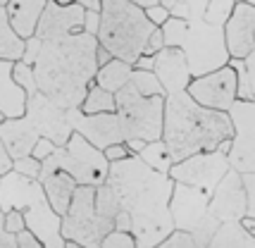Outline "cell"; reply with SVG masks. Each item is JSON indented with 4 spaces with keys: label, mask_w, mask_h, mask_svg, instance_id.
I'll return each instance as SVG.
<instances>
[{
    "label": "cell",
    "mask_w": 255,
    "mask_h": 248,
    "mask_svg": "<svg viewBox=\"0 0 255 248\" xmlns=\"http://www.w3.org/2000/svg\"><path fill=\"white\" fill-rule=\"evenodd\" d=\"M246 191V220H255V174H241Z\"/></svg>",
    "instance_id": "37"
},
{
    "label": "cell",
    "mask_w": 255,
    "mask_h": 248,
    "mask_svg": "<svg viewBox=\"0 0 255 248\" xmlns=\"http://www.w3.org/2000/svg\"><path fill=\"white\" fill-rule=\"evenodd\" d=\"M38 181H41V186H43L45 198H48L50 208H53L60 217H65V213L69 210V203H72V196H74L79 184L72 179L67 172L43 169V167H41Z\"/></svg>",
    "instance_id": "20"
},
{
    "label": "cell",
    "mask_w": 255,
    "mask_h": 248,
    "mask_svg": "<svg viewBox=\"0 0 255 248\" xmlns=\"http://www.w3.org/2000/svg\"><path fill=\"white\" fill-rule=\"evenodd\" d=\"M65 248H84V246H79V244H74V241H65Z\"/></svg>",
    "instance_id": "53"
},
{
    "label": "cell",
    "mask_w": 255,
    "mask_h": 248,
    "mask_svg": "<svg viewBox=\"0 0 255 248\" xmlns=\"http://www.w3.org/2000/svg\"><path fill=\"white\" fill-rule=\"evenodd\" d=\"M110 60H112L110 53H108L105 48H100V45H98V50H96V62H98V67H105Z\"/></svg>",
    "instance_id": "48"
},
{
    "label": "cell",
    "mask_w": 255,
    "mask_h": 248,
    "mask_svg": "<svg viewBox=\"0 0 255 248\" xmlns=\"http://www.w3.org/2000/svg\"><path fill=\"white\" fill-rule=\"evenodd\" d=\"M12 79L17 81V86H22L26 91V98L33 96V93H38V86H36V79H33V67L24 65L22 60L12 65Z\"/></svg>",
    "instance_id": "33"
},
{
    "label": "cell",
    "mask_w": 255,
    "mask_h": 248,
    "mask_svg": "<svg viewBox=\"0 0 255 248\" xmlns=\"http://www.w3.org/2000/svg\"><path fill=\"white\" fill-rule=\"evenodd\" d=\"M0 248H17V237L5 229V213L0 210Z\"/></svg>",
    "instance_id": "45"
},
{
    "label": "cell",
    "mask_w": 255,
    "mask_h": 248,
    "mask_svg": "<svg viewBox=\"0 0 255 248\" xmlns=\"http://www.w3.org/2000/svg\"><path fill=\"white\" fill-rule=\"evenodd\" d=\"M55 143L53 141H48V138H38L36 141V146H33L31 150V158L33 160H38V162H43V160H48L53 153H55Z\"/></svg>",
    "instance_id": "40"
},
{
    "label": "cell",
    "mask_w": 255,
    "mask_h": 248,
    "mask_svg": "<svg viewBox=\"0 0 255 248\" xmlns=\"http://www.w3.org/2000/svg\"><path fill=\"white\" fill-rule=\"evenodd\" d=\"M208 248H255V237L244 227V222H222Z\"/></svg>",
    "instance_id": "23"
},
{
    "label": "cell",
    "mask_w": 255,
    "mask_h": 248,
    "mask_svg": "<svg viewBox=\"0 0 255 248\" xmlns=\"http://www.w3.org/2000/svg\"><path fill=\"white\" fill-rule=\"evenodd\" d=\"M67 122L72 126V131L81 134L93 148L105 150L110 146L124 143L122 126L115 113H103V115H84L79 108L67 110Z\"/></svg>",
    "instance_id": "15"
},
{
    "label": "cell",
    "mask_w": 255,
    "mask_h": 248,
    "mask_svg": "<svg viewBox=\"0 0 255 248\" xmlns=\"http://www.w3.org/2000/svg\"><path fill=\"white\" fill-rule=\"evenodd\" d=\"M77 5H81L84 10H93V12H100V0H74Z\"/></svg>",
    "instance_id": "49"
},
{
    "label": "cell",
    "mask_w": 255,
    "mask_h": 248,
    "mask_svg": "<svg viewBox=\"0 0 255 248\" xmlns=\"http://www.w3.org/2000/svg\"><path fill=\"white\" fill-rule=\"evenodd\" d=\"M234 126L229 113L208 110L191 98L186 91L165 96V122H162V141H165L174 165L181 160L210 153L232 141Z\"/></svg>",
    "instance_id": "3"
},
{
    "label": "cell",
    "mask_w": 255,
    "mask_h": 248,
    "mask_svg": "<svg viewBox=\"0 0 255 248\" xmlns=\"http://www.w3.org/2000/svg\"><path fill=\"white\" fill-rule=\"evenodd\" d=\"M45 2H48V0H45Z\"/></svg>",
    "instance_id": "58"
},
{
    "label": "cell",
    "mask_w": 255,
    "mask_h": 248,
    "mask_svg": "<svg viewBox=\"0 0 255 248\" xmlns=\"http://www.w3.org/2000/svg\"><path fill=\"white\" fill-rule=\"evenodd\" d=\"M98 29H100V12H93V10H86L84 12V34L89 36H98Z\"/></svg>",
    "instance_id": "42"
},
{
    "label": "cell",
    "mask_w": 255,
    "mask_h": 248,
    "mask_svg": "<svg viewBox=\"0 0 255 248\" xmlns=\"http://www.w3.org/2000/svg\"><path fill=\"white\" fill-rule=\"evenodd\" d=\"M208 2H210V0H177V5L169 10V14L177 17V19L196 22V19H203V17H205Z\"/></svg>",
    "instance_id": "30"
},
{
    "label": "cell",
    "mask_w": 255,
    "mask_h": 248,
    "mask_svg": "<svg viewBox=\"0 0 255 248\" xmlns=\"http://www.w3.org/2000/svg\"><path fill=\"white\" fill-rule=\"evenodd\" d=\"M100 248H136V239L129 232H120V229H112L108 237L103 239Z\"/></svg>",
    "instance_id": "35"
},
{
    "label": "cell",
    "mask_w": 255,
    "mask_h": 248,
    "mask_svg": "<svg viewBox=\"0 0 255 248\" xmlns=\"http://www.w3.org/2000/svg\"><path fill=\"white\" fill-rule=\"evenodd\" d=\"M96 213L108 220V222H115L117 215H120V203H117V196L108 184H100L96 189Z\"/></svg>",
    "instance_id": "29"
},
{
    "label": "cell",
    "mask_w": 255,
    "mask_h": 248,
    "mask_svg": "<svg viewBox=\"0 0 255 248\" xmlns=\"http://www.w3.org/2000/svg\"><path fill=\"white\" fill-rule=\"evenodd\" d=\"M0 210L10 213L19 210L24 215L26 229L38 239L43 248H65L62 239V217L50 208L45 191L38 179H29L17 172H7L0 177Z\"/></svg>",
    "instance_id": "4"
},
{
    "label": "cell",
    "mask_w": 255,
    "mask_h": 248,
    "mask_svg": "<svg viewBox=\"0 0 255 248\" xmlns=\"http://www.w3.org/2000/svg\"><path fill=\"white\" fill-rule=\"evenodd\" d=\"M234 136L229 141V167L239 174H255V103L236 101L229 110Z\"/></svg>",
    "instance_id": "12"
},
{
    "label": "cell",
    "mask_w": 255,
    "mask_h": 248,
    "mask_svg": "<svg viewBox=\"0 0 255 248\" xmlns=\"http://www.w3.org/2000/svg\"><path fill=\"white\" fill-rule=\"evenodd\" d=\"M2 122H5V115H2V113H0V124H2Z\"/></svg>",
    "instance_id": "57"
},
{
    "label": "cell",
    "mask_w": 255,
    "mask_h": 248,
    "mask_svg": "<svg viewBox=\"0 0 255 248\" xmlns=\"http://www.w3.org/2000/svg\"><path fill=\"white\" fill-rule=\"evenodd\" d=\"M96 50L98 38L84 31L41 41V50L33 62L38 91L62 110L81 108L98 72Z\"/></svg>",
    "instance_id": "2"
},
{
    "label": "cell",
    "mask_w": 255,
    "mask_h": 248,
    "mask_svg": "<svg viewBox=\"0 0 255 248\" xmlns=\"http://www.w3.org/2000/svg\"><path fill=\"white\" fill-rule=\"evenodd\" d=\"M138 158L143 160L150 169L160 172V174H169V169L174 165V160H172V155H169V150H167L162 138H160V141H153V143H145L143 150L138 153Z\"/></svg>",
    "instance_id": "28"
},
{
    "label": "cell",
    "mask_w": 255,
    "mask_h": 248,
    "mask_svg": "<svg viewBox=\"0 0 255 248\" xmlns=\"http://www.w3.org/2000/svg\"><path fill=\"white\" fill-rule=\"evenodd\" d=\"M255 7L236 2L229 22L224 24V43L232 60H244L255 50Z\"/></svg>",
    "instance_id": "17"
},
{
    "label": "cell",
    "mask_w": 255,
    "mask_h": 248,
    "mask_svg": "<svg viewBox=\"0 0 255 248\" xmlns=\"http://www.w3.org/2000/svg\"><path fill=\"white\" fill-rule=\"evenodd\" d=\"M24 57V41L12 31L5 7H0V60L19 62Z\"/></svg>",
    "instance_id": "26"
},
{
    "label": "cell",
    "mask_w": 255,
    "mask_h": 248,
    "mask_svg": "<svg viewBox=\"0 0 255 248\" xmlns=\"http://www.w3.org/2000/svg\"><path fill=\"white\" fill-rule=\"evenodd\" d=\"M155 29L143 7L129 0H100V29L96 38L115 60L133 67Z\"/></svg>",
    "instance_id": "5"
},
{
    "label": "cell",
    "mask_w": 255,
    "mask_h": 248,
    "mask_svg": "<svg viewBox=\"0 0 255 248\" xmlns=\"http://www.w3.org/2000/svg\"><path fill=\"white\" fill-rule=\"evenodd\" d=\"M7 2H10V0H0V7H5V5H7Z\"/></svg>",
    "instance_id": "56"
},
{
    "label": "cell",
    "mask_w": 255,
    "mask_h": 248,
    "mask_svg": "<svg viewBox=\"0 0 255 248\" xmlns=\"http://www.w3.org/2000/svg\"><path fill=\"white\" fill-rule=\"evenodd\" d=\"M236 2H246V5H253L255 7V0H236Z\"/></svg>",
    "instance_id": "55"
},
{
    "label": "cell",
    "mask_w": 255,
    "mask_h": 248,
    "mask_svg": "<svg viewBox=\"0 0 255 248\" xmlns=\"http://www.w3.org/2000/svg\"><path fill=\"white\" fill-rule=\"evenodd\" d=\"M43 7L45 0H10L5 5L12 31L22 41H26V38H31L36 34V26H38V19L43 14Z\"/></svg>",
    "instance_id": "21"
},
{
    "label": "cell",
    "mask_w": 255,
    "mask_h": 248,
    "mask_svg": "<svg viewBox=\"0 0 255 248\" xmlns=\"http://www.w3.org/2000/svg\"><path fill=\"white\" fill-rule=\"evenodd\" d=\"M210 213L222 222H244L246 220V191L241 174L229 169L210 196Z\"/></svg>",
    "instance_id": "16"
},
{
    "label": "cell",
    "mask_w": 255,
    "mask_h": 248,
    "mask_svg": "<svg viewBox=\"0 0 255 248\" xmlns=\"http://www.w3.org/2000/svg\"><path fill=\"white\" fill-rule=\"evenodd\" d=\"M38 50H41V38H38V36L26 38V41H24V57H22L24 65L33 67V62H36V57H38Z\"/></svg>",
    "instance_id": "39"
},
{
    "label": "cell",
    "mask_w": 255,
    "mask_h": 248,
    "mask_svg": "<svg viewBox=\"0 0 255 248\" xmlns=\"http://www.w3.org/2000/svg\"><path fill=\"white\" fill-rule=\"evenodd\" d=\"M12 65L14 62L0 60V113L5 120H19L26 113V91L12 79Z\"/></svg>",
    "instance_id": "22"
},
{
    "label": "cell",
    "mask_w": 255,
    "mask_h": 248,
    "mask_svg": "<svg viewBox=\"0 0 255 248\" xmlns=\"http://www.w3.org/2000/svg\"><path fill=\"white\" fill-rule=\"evenodd\" d=\"M253 29H255V26H253Z\"/></svg>",
    "instance_id": "59"
},
{
    "label": "cell",
    "mask_w": 255,
    "mask_h": 248,
    "mask_svg": "<svg viewBox=\"0 0 255 248\" xmlns=\"http://www.w3.org/2000/svg\"><path fill=\"white\" fill-rule=\"evenodd\" d=\"M157 2H160L162 7H167V10H172V7L177 5V0H157Z\"/></svg>",
    "instance_id": "52"
},
{
    "label": "cell",
    "mask_w": 255,
    "mask_h": 248,
    "mask_svg": "<svg viewBox=\"0 0 255 248\" xmlns=\"http://www.w3.org/2000/svg\"><path fill=\"white\" fill-rule=\"evenodd\" d=\"M155 248H200V246L196 244V239L191 237L189 232H179V229H174V232H172L165 241H160Z\"/></svg>",
    "instance_id": "34"
},
{
    "label": "cell",
    "mask_w": 255,
    "mask_h": 248,
    "mask_svg": "<svg viewBox=\"0 0 255 248\" xmlns=\"http://www.w3.org/2000/svg\"><path fill=\"white\" fill-rule=\"evenodd\" d=\"M84 12L86 10L77 2L74 5H57L53 0H48L33 36L45 41V38H57V36L67 34H79L84 29Z\"/></svg>",
    "instance_id": "18"
},
{
    "label": "cell",
    "mask_w": 255,
    "mask_h": 248,
    "mask_svg": "<svg viewBox=\"0 0 255 248\" xmlns=\"http://www.w3.org/2000/svg\"><path fill=\"white\" fill-rule=\"evenodd\" d=\"M129 2H133V5H138V7H143V10H148V7H155V5H160L157 0H129Z\"/></svg>",
    "instance_id": "50"
},
{
    "label": "cell",
    "mask_w": 255,
    "mask_h": 248,
    "mask_svg": "<svg viewBox=\"0 0 255 248\" xmlns=\"http://www.w3.org/2000/svg\"><path fill=\"white\" fill-rule=\"evenodd\" d=\"M115 229V222L103 220L96 213V189L93 186H77L72 196L69 210L62 217V239L74 241L84 248H100L103 239Z\"/></svg>",
    "instance_id": "10"
},
{
    "label": "cell",
    "mask_w": 255,
    "mask_h": 248,
    "mask_svg": "<svg viewBox=\"0 0 255 248\" xmlns=\"http://www.w3.org/2000/svg\"><path fill=\"white\" fill-rule=\"evenodd\" d=\"M244 227L248 229V232H251V234H253V237H255V220H244Z\"/></svg>",
    "instance_id": "51"
},
{
    "label": "cell",
    "mask_w": 255,
    "mask_h": 248,
    "mask_svg": "<svg viewBox=\"0 0 255 248\" xmlns=\"http://www.w3.org/2000/svg\"><path fill=\"white\" fill-rule=\"evenodd\" d=\"M165 48H179L189 62L191 77H205L229 65V50L224 43V26L208 24L205 19L186 22L169 17L162 26Z\"/></svg>",
    "instance_id": "6"
},
{
    "label": "cell",
    "mask_w": 255,
    "mask_h": 248,
    "mask_svg": "<svg viewBox=\"0 0 255 248\" xmlns=\"http://www.w3.org/2000/svg\"><path fill=\"white\" fill-rule=\"evenodd\" d=\"M234 7H236V0H210L203 19L208 24H215V26H224L229 22Z\"/></svg>",
    "instance_id": "32"
},
{
    "label": "cell",
    "mask_w": 255,
    "mask_h": 248,
    "mask_svg": "<svg viewBox=\"0 0 255 248\" xmlns=\"http://www.w3.org/2000/svg\"><path fill=\"white\" fill-rule=\"evenodd\" d=\"M131 74H133L131 65H127L122 60H115V57H112L105 67H98L93 81L98 84L100 89L108 91V93H117V91L124 89V86L131 81Z\"/></svg>",
    "instance_id": "24"
},
{
    "label": "cell",
    "mask_w": 255,
    "mask_h": 248,
    "mask_svg": "<svg viewBox=\"0 0 255 248\" xmlns=\"http://www.w3.org/2000/svg\"><path fill=\"white\" fill-rule=\"evenodd\" d=\"M41 167L67 172L79 186L98 189L100 184H105V179H108L110 162L105 160L103 150L93 148L84 136L74 131L65 146H57L55 153L41 162Z\"/></svg>",
    "instance_id": "8"
},
{
    "label": "cell",
    "mask_w": 255,
    "mask_h": 248,
    "mask_svg": "<svg viewBox=\"0 0 255 248\" xmlns=\"http://www.w3.org/2000/svg\"><path fill=\"white\" fill-rule=\"evenodd\" d=\"M105 184L120 203L115 229L129 232L136 239V248H155L174 232L169 215L174 181L167 174L150 169L138 155H129L110 162Z\"/></svg>",
    "instance_id": "1"
},
{
    "label": "cell",
    "mask_w": 255,
    "mask_h": 248,
    "mask_svg": "<svg viewBox=\"0 0 255 248\" xmlns=\"http://www.w3.org/2000/svg\"><path fill=\"white\" fill-rule=\"evenodd\" d=\"M153 74L157 77L160 86L167 93H177V91H186L191 84V69L184 53L179 48H162L155 55V67Z\"/></svg>",
    "instance_id": "19"
},
{
    "label": "cell",
    "mask_w": 255,
    "mask_h": 248,
    "mask_svg": "<svg viewBox=\"0 0 255 248\" xmlns=\"http://www.w3.org/2000/svg\"><path fill=\"white\" fill-rule=\"evenodd\" d=\"M145 17L155 24V26H162V24H165L167 19L172 17V14H169V10H167V7H162V5H155V7H148V10H145Z\"/></svg>",
    "instance_id": "44"
},
{
    "label": "cell",
    "mask_w": 255,
    "mask_h": 248,
    "mask_svg": "<svg viewBox=\"0 0 255 248\" xmlns=\"http://www.w3.org/2000/svg\"><path fill=\"white\" fill-rule=\"evenodd\" d=\"M169 215H172L174 229L189 232L200 248H208L210 239L220 227V220L210 213V196L200 189L177 184V181H174V191L169 201Z\"/></svg>",
    "instance_id": "9"
},
{
    "label": "cell",
    "mask_w": 255,
    "mask_h": 248,
    "mask_svg": "<svg viewBox=\"0 0 255 248\" xmlns=\"http://www.w3.org/2000/svg\"><path fill=\"white\" fill-rule=\"evenodd\" d=\"M84 115H103V113H115L117 105H115V93H108L105 89H100L98 84L93 81L89 86V93L79 108Z\"/></svg>",
    "instance_id": "27"
},
{
    "label": "cell",
    "mask_w": 255,
    "mask_h": 248,
    "mask_svg": "<svg viewBox=\"0 0 255 248\" xmlns=\"http://www.w3.org/2000/svg\"><path fill=\"white\" fill-rule=\"evenodd\" d=\"M12 172H17V174H22V177H29V179H38V174H41V162L33 160L31 155L12 160Z\"/></svg>",
    "instance_id": "36"
},
{
    "label": "cell",
    "mask_w": 255,
    "mask_h": 248,
    "mask_svg": "<svg viewBox=\"0 0 255 248\" xmlns=\"http://www.w3.org/2000/svg\"><path fill=\"white\" fill-rule=\"evenodd\" d=\"M24 120L38 138H48L55 146H65L69 136L74 134L69 122H67V110L57 108L53 101H48L41 91L26 98Z\"/></svg>",
    "instance_id": "13"
},
{
    "label": "cell",
    "mask_w": 255,
    "mask_h": 248,
    "mask_svg": "<svg viewBox=\"0 0 255 248\" xmlns=\"http://www.w3.org/2000/svg\"><path fill=\"white\" fill-rule=\"evenodd\" d=\"M186 93L208 110L229 113L232 105L239 101L236 98V72L227 65L205 77H196V79H191Z\"/></svg>",
    "instance_id": "14"
},
{
    "label": "cell",
    "mask_w": 255,
    "mask_h": 248,
    "mask_svg": "<svg viewBox=\"0 0 255 248\" xmlns=\"http://www.w3.org/2000/svg\"><path fill=\"white\" fill-rule=\"evenodd\" d=\"M17 248H43V244L33 237L29 229H24V232L17 234Z\"/></svg>",
    "instance_id": "46"
},
{
    "label": "cell",
    "mask_w": 255,
    "mask_h": 248,
    "mask_svg": "<svg viewBox=\"0 0 255 248\" xmlns=\"http://www.w3.org/2000/svg\"><path fill=\"white\" fill-rule=\"evenodd\" d=\"M53 2H57V5H74V0H53Z\"/></svg>",
    "instance_id": "54"
},
{
    "label": "cell",
    "mask_w": 255,
    "mask_h": 248,
    "mask_svg": "<svg viewBox=\"0 0 255 248\" xmlns=\"http://www.w3.org/2000/svg\"><path fill=\"white\" fill-rule=\"evenodd\" d=\"M10 169H12V158L7 155V150H5L2 141H0V177H2V174H7Z\"/></svg>",
    "instance_id": "47"
},
{
    "label": "cell",
    "mask_w": 255,
    "mask_h": 248,
    "mask_svg": "<svg viewBox=\"0 0 255 248\" xmlns=\"http://www.w3.org/2000/svg\"><path fill=\"white\" fill-rule=\"evenodd\" d=\"M115 105H117V120L122 126L124 143L131 141H143L153 143L162 138V122H165V96H150L145 98L133 89L129 81L124 89L115 93Z\"/></svg>",
    "instance_id": "7"
},
{
    "label": "cell",
    "mask_w": 255,
    "mask_h": 248,
    "mask_svg": "<svg viewBox=\"0 0 255 248\" xmlns=\"http://www.w3.org/2000/svg\"><path fill=\"white\" fill-rule=\"evenodd\" d=\"M131 84H133V89L138 91L141 96H145V98H150V96H165V89L160 86V81H157V77L153 72L133 69Z\"/></svg>",
    "instance_id": "31"
},
{
    "label": "cell",
    "mask_w": 255,
    "mask_h": 248,
    "mask_svg": "<svg viewBox=\"0 0 255 248\" xmlns=\"http://www.w3.org/2000/svg\"><path fill=\"white\" fill-rule=\"evenodd\" d=\"M165 48V36H162V29L157 26L155 31H153V36L148 38V45H145V50H143V55H157L160 50Z\"/></svg>",
    "instance_id": "41"
},
{
    "label": "cell",
    "mask_w": 255,
    "mask_h": 248,
    "mask_svg": "<svg viewBox=\"0 0 255 248\" xmlns=\"http://www.w3.org/2000/svg\"><path fill=\"white\" fill-rule=\"evenodd\" d=\"M229 67L236 72V98L255 103V50L244 60H229Z\"/></svg>",
    "instance_id": "25"
},
{
    "label": "cell",
    "mask_w": 255,
    "mask_h": 248,
    "mask_svg": "<svg viewBox=\"0 0 255 248\" xmlns=\"http://www.w3.org/2000/svg\"><path fill=\"white\" fill-rule=\"evenodd\" d=\"M103 155H105L108 162H120V160L129 158V155H131V150L127 148V143H117V146L105 148V150H103Z\"/></svg>",
    "instance_id": "43"
},
{
    "label": "cell",
    "mask_w": 255,
    "mask_h": 248,
    "mask_svg": "<svg viewBox=\"0 0 255 248\" xmlns=\"http://www.w3.org/2000/svg\"><path fill=\"white\" fill-rule=\"evenodd\" d=\"M227 153H229V141L222 143L217 150L198 153V155H191V158L172 165L167 177L172 181H177V184H186V186L200 189V191H205L208 196H212V191L217 189V184L232 169L229 167Z\"/></svg>",
    "instance_id": "11"
},
{
    "label": "cell",
    "mask_w": 255,
    "mask_h": 248,
    "mask_svg": "<svg viewBox=\"0 0 255 248\" xmlns=\"http://www.w3.org/2000/svg\"><path fill=\"white\" fill-rule=\"evenodd\" d=\"M5 229L10 232V234H19L26 229V222H24V215L19 210H10V213H5Z\"/></svg>",
    "instance_id": "38"
}]
</instances>
